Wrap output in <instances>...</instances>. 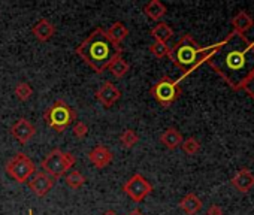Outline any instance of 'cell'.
Returning <instances> with one entry per match:
<instances>
[{
    "label": "cell",
    "mask_w": 254,
    "mask_h": 215,
    "mask_svg": "<svg viewBox=\"0 0 254 215\" xmlns=\"http://www.w3.org/2000/svg\"><path fill=\"white\" fill-rule=\"evenodd\" d=\"M206 64L232 90H242L244 82L254 73V42L245 35L232 32L214 45Z\"/></svg>",
    "instance_id": "cell-1"
},
{
    "label": "cell",
    "mask_w": 254,
    "mask_h": 215,
    "mask_svg": "<svg viewBox=\"0 0 254 215\" xmlns=\"http://www.w3.org/2000/svg\"><path fill=\"white\" fill-rule=\"evenodd\" d=\"M75 53L94 72L103 73L115 57L123 55L124 48L115 47L109 41L106 30L102 27H97L78 45Z\"/></svg>",
    "instance_id": "cell-2"
},
{
    "label": "cell",
    "mask_w": 254,
    "mask_h": 215,
    "mask_svg": "<svg viewBox=\"0 0 254 215\" xmlns=\"http://www.w3.org/2000/svg\"><path fill=\"white\" fill-rule=\"evenodd\" d=\"M214 45L211 47H200L190 35H184L171 50H169V60L183 70L181 79L197 69L202 63H206L208 58L212 55Z\"/></svg>",
    "instance_id": "cell-3"
},
{
    "label": "cell",
    "mask_w": 254,
    "mask_h": 215,
    "mask_svg": "<svg viewBox=\"0 0 254 215\" xmlns=\"http://www.w3.org/2000/svg\"><path fill=\"white\" fill-rule=\"evenodd\" d=\"M75 120H76V111L63 99H57L44 112L45 124L50 129L56 130L57 133H63Z\"/></svg>",
    "instance_id": "cell-4"
},
{
    "label": "cell",
    "mask_w": 254,
    "mask_h": 215,
    "mask_svg": "<svg viewBox=\"0 0 254 215\" xmlns=\"http://www.w3.org/2000/svg\"><path fill=\"white\" fill-rule=\"evenodd\" d=\"M75 163H76V157L72 153H66L56 148L42 160L41 167L45 173H48L54 179H60L73 167Z\"/></svg>",
    "instance_id": "cell-5"
},
{
    "label": "cell",
    "mask_w": 254,
    "mask_h": 215,
    "mask_svg": "<svg viewBox=\"0 0 254 215\" xmlns=\"http://www.w3.org/2000/svg\"><path fill=\"white\" fill-rule=\"evenodd\" d=\"M150 93L157 103H160L163 108H169L180 99V96L183 94V88L180 87L178 81H174L169 76H162L151 87Z\"/></svg>",
    "instance_id": "cell-6"
},
{
    "label": "cell",
    "mask_w": 254,
    "mask_h": 215,
    "mask_svg": "<svg viewBox=\"0 0 254 215\" xmlns=\"http://www.w3.org/2000/svg\"><path fill=\"white\" fill-rule=\"evenodd\" d=\"M5 170L17 184H26L36 172V166L29 156H26L24 153H17L6 163Z\"/></svg>",
    "instance_id": "cell-7"
},
{
    "label": "cell",
    "mask_w": 254,
    "mask_h": 215,
    "mask_svg": "<svg viewBox=\"0 0 254 215\" xmlns=\"http://www.w3.org/2000/svg\"><path fill=\"white\" fill-rule=\"evenodd\" d=\"M123 191L133 202H142L147 196L151 194L153 185L141 173H135L130 179H127L123 184Z\"/></svg>",
    "instance_id": "cell-8"
},
{
    "label": "cell",
    "mask_w": 254,
    "mask_h": 215,
    "mask_svg": "<svg viewBox=\"0 0 254 215\" xmlns=\"http://www.w3.org/2000/svg\"><path fill=\"white\" fill-rule=\"evenodd\" d=\"M56 179L53 176H50L48 173L42 172H35L33 176L29 179V187L33 191V194L36 197H44L50 193V190L54 187Z\"/></svg>",
    "instance_id": "cell-9"
},
{
    "label": "cell",
    "mask_w": 254,
    "mask_h": 215,
    "mask_svg": "<svg viewBox=\"0 0 254 215\" xmlns=\"http://www.w3.org/2000/svg\"><path fill=\"white\" fill-rule=\"evenodd\" d=\"M94 97H96V100L100 102L105 108H111V106H114V105L120 100L121 91H120L112 82L105 81V82L102 84V87H100L99 90H96Z\"/></svg>",
    "instance_id": "cell-10"
},
{
    "label": "cell",
    "mask_w": 254,
    "mask_h": 215,
    "mask_svg": "<svg viewBox=\"0 0 254 215\" xmlns=\"http://www.w3.org/2000/svg\"><path fill=\"white\" fill-rule=\"evenodd\" d=\"M11 135L21 144L26 145L30 142V139L36 135V127L27 120V118H20L12 127H11Z\"/></svg>",
    "instance_id": "cell-11"
},
{
    "label": "cell",
    "mask_w": 254,
    "mask_h": 215,
    "mask_svg": "<svg viewBox=\"0 0 254 215\" xmlns=\"http://www.w3.org/2000/svg\"><path fill=\"white\" fill-rule=\"evenodd\" d=\"M230 184H232V187H233L236 191L245 194V193H248V191L254 187V173H253L250 169L242 167V169H239V170L233 175Z\"/></svg>",
    "instance_id": "cell-12"
},
{
    "label": "cell",
    "mask_w": 254,
    "mask_h": 215,
    "mask_svg": "<svg viewBox=\"0 0 254 215\" xmlns=\"http://www.w3.org/2000/svg\"><path fill=\"white\" fill-rule=\"evenodd\" d=\"M88 160L90 163L97 167V169H103L106 166H109V163L114 160V154L112 151H109L106 147L103 145H96L90 153H88Z\"/></svg>",
    "instance_id": "cell-13"
},
{
    "label": "cell",
    "mask_w": 254,
    "mask_h": 215,
    "mask_svg": "<svg viewBox=\"0 0 254 215\" xmlns=\"http://www.w3.org/2000/svg\"><path fill=\"white\" fill-rule=\"evenodd\" d=\"M32 33L33 36L39 41V42H48L54 33H56V26L47 20V18H41L33 27H32Z\"/></svg>",
    "instance_id": "cell-14"
},
{
    "label": "cell",
    "mask_w": 254,
    "mask_h": 215,
    "mask_svg": "<svg viewBox=\"0 0 254 215\" xmlns=\"http://www.w3.org/2000/svg\"><path fill=\"white\" fill-rule=\"evenodd\" d=\"M232 27H233V32L239 33V35H245L247 32H250L254 26V20L253 17L245 12V11H239L233 18H232Z\"/></svg>",
    "instance_id": "cell-15"
},
{
    "label": "cell",
    "mask_w": 254,
    "mask_h": 215,
    "mask_svg": "<svg viewBox=\"0 0 254 215\" xmlns=\"http://www.w3.org/2000/svg\"><path fill=\"white\" fill-rule=\"evenodd\" d=\"M178 206H180V209H181L184 214H187V215H196V214L200 212L203 203H202V200H200L194 193H187V194L180 200V205H178Z\"/></svg>",
    "instance_id": "cell-16"
},
{
    "label": "cell",
    "mask_w": 254,
    "mask_h": 215,
    "mask_svg": "<svg viewBox=\"0 0 254 215\" xmlns=\"http://www.w3.org/2000/svg\"><path fill=\"white\" fill-rule=\"evenodd\" d=\"M183 135L178 129L175 127H169L166 129L162 135H160V142L168 148V150H177L181 147L183 144Z\"/></svg>",
    "instance_id": "cell-17"
},
{
    "label": "cell",
    "mask_w": 254,
    "mask_h": 215,
    "mask_svg": "<svg viewBox=\"0 0 254 215\" xmlns=\"http://www.w3.org/2000/svg\"><path fill=\"white\" fill-rule=\"evenodd\" d=\"M106 35L115 47H121V44L126 41V38L129 36V29H127L121 21H117L106 30Z\"/></svg>",
    "instance_id": "cell-18"
},
{
    "label": "cell",
    "mask_w": 254,
    "mask_h": 215,
    "mask_svg": "<svg viewBox=\"0 0 254 215\" xmlns=\"http://www.w3.org/2000/svg\"><path fill=\"white\" fill-rule=\"evenodd\" d=\"M142 11H144V14H145L150 20L159 21V20H162V18L166 15L168 8L160 2V0H151V2H148V3L142 8Z\"/></svg>",
    "instance_id": "cell-19"
},
{
    "label": "cell",
    "mask_w": 254,
    "mask_h": 215,
    "mask_svg": "<svg viewBox=\"0 0 254 215\" xmlns=\"http://www.w3.org/2000/svg\"><path fill=\"white\" fill-rule=\"evenodd\" d=\"M150 35H151V38L154 39V42H163V44H166V42L174 36V29H172L168 23L162 21V23H157V24L151 29Z\"/></svg>",
    "instance_id": "cell-20"
},
{
    "label": "cell",
    "mask_w": 254,
    "mask_h": 215,
    "mask_svg": "<svg viewBox=\"0 0 254 215\" xmlns=\"http://www.w3.org/2000/svg\"><path fill=\"white\" fill-rule=\"evenodd\" d=\"M109 72L117 78V79H121V78H124L126 75H127V72L130 70V64L127 63L121 55H118V57H115L114 60H112V63L109 64Z\"/></svg>",
    "instance_id": "cell-21"
},
{
    "label": "cell",
    "mask_w": 254,
    "mask_h": 215,
    "mask_svg": "<svg viewBox=\"0 0 254 215\" xmlns=\"http://www.w3.org/2000/svg\"><path fill=\"white\" fill-rule=\"evenodd\" d=\"M118 141H120V144H121L123 148L130 150V148H133V147L139 142V136H138V133H136L135 130H132V129H126V130L120 135Z\"/></svg>",
    "instance_id": "cell-22"
},
{
    "label": "cell",
    "mask_w": 254,
    "mask_h": 215,
    "mask_svg": "<svg viewBox=\"0 0 254 215\" xmlns=\"http://www.w3.org/2000/svg\"><path fill=\"white\" fill-rule=\"evenodd\" d=\"M64 181H66V184H67L69 188H72V190H79V188L85 184L87 178H85L79 170L73 169V170H70V172L64 176Z\"/></svg>",
    "instance_id": "cell-23"
},
{
    "label": "cell",
    "mask_w": 254,
    "mask_h": 215,
    "mask_svg": "<svg viewBox=\"0 0 254 215\" xmlns=\"http://www.w3.org/2000/svg\"><path fill=\"white\" fill-rule=\"evenodd\" d=\"M14 93L20 102H29L33 96V88L27 82H18L14 88Z\"/></svg>",
    "instance_id": "cell-24"
},
{
    "label": "cell",
    "mask_w": 254,
    "mask_h": 215,
    "mask_svg": "<svg viewBox=\"0 0 254 215\" xmlns=\"http://www.w3.org/2000/svg\"><path fill=\"white\" fill-rule=\"evenodd\" d=\"M181 148H183V151H184L187 156H196V154L200 151V142H199L196 138L191 136V138H187V139L183 141Z\"/></svg>",
    "instance_id": "cell-25"
},
{
    "label": "cell",
    "mask_w": 254,
    "mask_h": 215,
    "mask_svg": "<svg viewBox=\"0 0 254 215\" xmlns=\"http://www.w3.org/2000/svg\"><path fill=\"white\" fill-rule=\"evenodd\" d=\"M150 53L156 57V58H165L169 55V45L168 44H163V42H154L148 47Z\"/></svg>",
    "instance_id": "cell-26"
},
{
    "label": "cell",
    "mask_w": 254,
    "mask_h": 215,
    "mask_svg": "<svg viewBox=\"0 0 254 215\" xmlns=\"http://www.w3.org/2000/svg\"><path fill=\"white\" fill-rule=\"evenodd\" d=\"M88 133V126L82 121H76L73 124V135L76 139H84Z\"/></svg>",
    "instance_id": "cell-27"
},
{
    "label": "cell",
    "mask_w": 254,
    "mask_h": 215,
    "mask_svg": "<svg viewBox=\"0 0 254 215\" xmlns=\"http://www.w3.org/2000/svg\"><path fill=\"white\" fill-rule=\"evenodd\" d=\"M242 90L254 100V73L244 82V85H242Z\"/></svg>",
    "instance_id": "cell-28"
},
{
    "label": "cell",
    "mask_w": 254,
    "mask_h": 215,
    "mask_svg": "<svg viewBox=\"0 0 254 215\" xmlns=\"http://www.w3.org/2000/svg\"><path fill=\"white\" fill-rule=\"evenodd\" d=\"M206 215H224V211L220 205H211L206 209Z\"/></svg>",
    "instance_id": "cell-29"
},
{
    "label": "cell",
    "mask_w": 254,
    "mask_h": 215,
    "mask_svg": "<svg viewBox=\"0 0 254 215\" xmlns=\"http://www.w3.org/2000/svg\"><path fill=\"white\" fill-rule=\"evenodd\" d=\"M129 215H144V214H142V212H141L139 209H133V211H132V212H130Z\"/></svg>",
    "instance_id": "cell-30"
},
{
    "label": "cell",
    "mask_w": 254,
    "mask_h": 215,
    "mask_svg": "<svg viewBox=\"0 0 254 215\" xmlns=\"http://www.w3.org/2000/svg\"><path fill=\"white\" fill-rule=\"evenodd\" d=\"M103 215H117V212H115V211H112V209H109V211L103 212Z\"/></svg>",
    "instance_id": "cell-31"
},
{
    "label": "cell",
    "mask_w": 254,
    "mask_h": 215,
    "mask_svg": "<svg viewBox=\"0 0 254 215\" xmlns=\"http://www.w3.org/2000/svg\"><path fill=\"white\" fill-rule=\"evenodd\" d=\"M29 215H33V211H32V209L29 211Z\"/></svg>",
    "instance_id": "cell-32"
}]
</instances>
